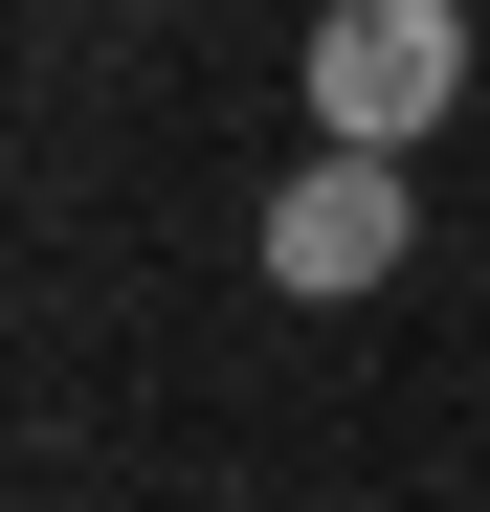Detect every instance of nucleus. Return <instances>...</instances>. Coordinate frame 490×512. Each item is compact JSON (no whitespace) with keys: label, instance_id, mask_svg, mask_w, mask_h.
I'll use <instances>...</instances> for the list:
<instances>
[{"label":"nucleus","instance_id":"f03ea898","mask_svg":"<svg viewBox=\"0 0 490 512\" xmlns=\"http://www.w3.org/2000/svg\"><path fill=\"white\" fill-rule=\"evenodd\" d=\"M401 268H424V179L401 156H290L268 179V290L290 312H379Z\"/></svg>","mask_w":490,"mask_h":512},{"label":"nucleus","instance_id":"f257e3e1","mask_svg":"<svg viewBox=\"0 0 490 512\" xmlns=\"http://www.w3.org/2000/svg\"><path fill=\"white\" fill-rule=\"evenodd\" d=\"M290 112H312V156H401L424 179V134L468 112V0H312Z\"/></svg>","mask_w":490,"mask_h":512}]
</instances>
